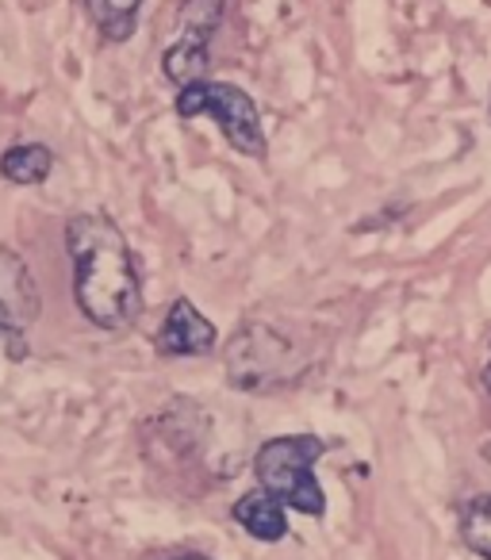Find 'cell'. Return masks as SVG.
Listing matches in <instances>:
<instances>
[{
  "label": "cell",
  "instance_id": "obj_5",
  "mask_svg": "<svg viewBox=\"0 0 491 560\" xmlns=\"http://www.w3.org/2000/svg\"><path fill=\"white\" fill-rule=\"evenodd\" d=\"M39 319V289L24 257L0 249V335L12 338V358H24V335Z\"/></svg>",
  "mask_w": 491,
  "mask_h": 560
},
{
  "label": "cell",
  "instance_id": "obj_3",
  "mask_svg": "<svg viewBox=\"0 0 491 560\" xmlns=\"http://www.w3.org/2000/svg\"><path fill=\"white\" fill-rule=\"evenodd\" d=\"M323 453H327V442L315 434L269 438L254 457V472H258L261 488L273 499H281L284 506L319 518L327 511V495H323V483L315 476Z\"/></svg>",
  "mask_w": 491,
  "mask_h": 560
},
{
  "label": "cell",
  "instance_id": "obj_1",
  "mask_svg": "<svg viewBox=\"0 0 491 560\" xmlns=\"http://www.w3.org/2000/svg\"><path fill=\"white\" fill-rule=\"evenodd\" d=\"M73 257V296L89 323L124 330L139 319V272L124 231L104 215H73L66 226Z\"/></svg>",
  "mask_w": 491,
  "mask_h": 560
},
{
  "label": "cell",
  "instance_id": "obj_9",
  "mask_svg": "<svg viewBox=\"0 0 491 560\" xmlns=\"http://www.w3.org/2000/svg\"><path fill=\"white\" fill-rule=\"evenodd\" d=\"M223 4L226 0H180L177 4V39L196 43V47H211L219 24H223Z\"/></svg>",
  "mask_w": 491,
  "mask_h": 560
},
{
  "label": "cell",
  "instance_id": "obj_13",
  "mask_svg": "<svg viewBox=\"0 0 491 560\" xmlns=\"http://www.w3.org/2000/svg\"><path fill=\"white\" fill-rule=\"evenodd\" d=\"M169 560H208V557H200V552H185V557H169Z\"/></svg>",
  "mask_w": 491,
  "mask_h": 560
},
{
  "label": "cell",
  "instance_id": "obj_7",
  "mask_svg": "<svg viewBox=\"0 0 491 560\" xmlns=\"http://www.w3.org/2000/svg\"><path fill=\"white\" fill-rule=\"evenodd\" d=\"M234 522H238L242 529L250 537H258V541H284L289 537V514H284V503L281 499H273L266 488L258 491H246V495L234 503Z\"/></svg>",
  "mask_w": 491,
  "mask_h": 560
},
{
  "label": "cell",
  "instance_id": "obj_12",
  "mask_svg": "<svg viewBox=\"0 0 491 560\" xmlns=\"http://www.w3.org/2000/svg\"><path fill=\"white\" fill-rule=\"evenodd\" d=\"M480 381H483V392H488V396H491V361H488V365H483Z\"/></svg>",
  "mask_w": 491,
  "mask_h": 560
},
{
  "label": "cell",
  "instance_id": "obj_11",
  "mask_svg": "<svg viewBox=\"0 0 491 560\" xmlns=\"http://www.w3.org/2000/svg\"><path fill=\"white\" fill-rule=\"evenodd\" d=\"M457 534L476 557L491 560V491L472 495L457 514Z\"/></svg>",
  "mask_w": 491,
  "mask_h": 560
},
{
  "label": "cell",
  "instance_id": "obj_4",
  "mask_svg": "<svg viewBox=\"0 0 491 560\" xmlns=\"http://www.w3.org/2000/svg\"><path fill=\"white\" fill-rule=\"evenodd\" d=\"M177 116L196 119L211 116L223 127L226 142L246 158H266V131H261V112L246 89L231 85V81H192L177 93Z\"/></svg>",
  "mask_w": 491,
  "mask_h": 560
},
{
  "label": "cell",
  "instance_id": "obj_10",
  "mask_svg": "<svg viewBox=\"0 0 491 560\" xmlns=\"http://www.w3.org/2000/svg\"><path fill=\"white\" fill-rule=\"evenodd\" d=\"M55 170V154H50L43 142H24V147H12L9 154L0 158V173L12 180V185H43Z\"/></svg>",
  "mask_w": 491,
  "mask_h": 560
},
{
  "label": "cell",
  "instance_id": "obj_2",
  "mask_svg": "<svg viewBox=\"0 0 491 560\" xmlns=\"http://www.w3.org/2000/svg\"><path fill=\"white\" fill-rule=\"evenodd\" d=\"M312 369V350L277 323H250L234 335L226 350V376L238 392H277L300 384V376Z\"/></svg>",
  "mask_w": 491,
  "mask_h": 560
},
{
  "label": "cell",
  "instance_id": "obj_8",
  "mask_svg": "<svg viewBox=\"0 0 491 560\" xmlns=\"http://www.w3.org/2000/svg\"><path fill=\"white\" fill-rule=\"evenodd\" d=\"M142 0H85V12L104 43H127L139 27Z\"/></svg>",
  "mask_w": 491,
  "mask_h": 560
},
{
  "label": "cell",
  "instance_id": "obj_6",
  "mask_svg": "<svg viewBox=\"0 0 491 560\" xmlns=\"http://www.w3.org/2000/svg\"><path fill=\"white\" fill-rule=\"evenodd\" d=\"M154 346L165 358H200V353H208L215 346V327L196 312L192 300L180 296L165 312V323L154 335Z\"/></svg>",
  "mask_w": 491,
  "mask_h": 560
}]
</instances>
